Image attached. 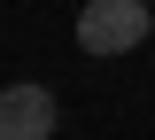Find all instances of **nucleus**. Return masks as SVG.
Segmentation results:
<instances>
[{
  "instance_id": "obj_1",
  "label": "nucleus",
  "mask_w": 155,
  "mask_h": 140,
  "mask_svg": "<svg viewBox=\"0 0 155 140\" xmlns=\"http://www.w3.org/2000/svg\"><path fill=\"white\" fill-rule=\"evenodd\" d=\"M147 31H155L147 0H85L78 8V47L85 55H132V47H147Z\"/></svg>"
},
{
  "instance_id": "obj_3",
  "label": "nucleus",
  "mask_w": 155,
  "mask_h": 140,
  "mask_svg": "<svg viewBox=\"0 0 155 140\" xmlns=\"http://www.w3.org/2000/svg\"><path fill=\"white\" fill-rule=\"evenodd\" d=\"M147 8H155V0H147Z\"/></svg>"
},
{
  "instance_id": "obj_2",
  "label": "nucleus",
  "mask_w": 155,
  "mask_h": 140,
  "mask_svg": "<svg viewBox=\"0 0 155 140\" xmlns=\"http://www.w3.org/2000/svg\"><path fill=\"white\" fill-rule=\"evenodd\" d=\"M54 125H62L54 86H39V78L0 86V140H54Z\"/></svg>"
}]
</instances>
